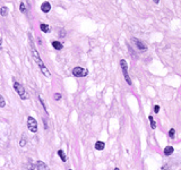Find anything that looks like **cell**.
Segmentation results:
<instances>
[{"label":"cell","instance_id":"cell-1","mask_svg":"<svg viewBox=\"0 0 181 170\" xmlns=\"http://www.w3.org/2000/svg\"><path fill=\"white\" fill-rule=\"evenodd\" d=\"M28 39H30V44H31V51H32V56L33 58H34V60L36 61V64L39 65V67H40V69H41V72H42V74L44 76H46V77H50L51 74H50V72H49V69L44 66L43 64V61L41 60V58H40V56H39V52H37V50H35V47H34V41H33V36H32V33H28Z\"/></svg>","mask_w":181,"mask_h":170},{"label":"cell","instance_id":"cell-2","mask_svg":"<svg viewBox=\"0 0 181 170\" xmlns=\"http://www.w3.org/2000/svg\"><path fill=\"white\" fill-rule=\"evenodd\" d=\"M14 88H15V91L18 93V95L21 96V100H27V99H28V95H27V93H26L24 86L21 84H19L18 82H15V83H14Z\"/></svg>","mask_w":181,"mask_h":170},{"label":"cell","instance_id":"cell-3","mask_svg":"<svg viewBox=\"0 0 181 170\" xmlns=\"http://www.w3.org/2000/svg\"><path fill=\"white\" fill-rule=\"evenodd\" d=\"M120 66H121L122 74H123V76H125V79H126V82L128 83V85H131V79H130V77H129V75H128L127 61H126L125 59H121V60H120Z\"/></svg>","mask_w":181,"mask_h":170},{"label":"cell","instance_id":"cell-4","mask_svg":"<svg viewBox=\"0 0 181 170\" xmlns=\"http://www.w3.org/2000/svg\"><path fill=\"white\" fill-rule=\"evenodd\" d=\"M27 127L30 129V132H32V133H36L37 132V123H36V120L33 117L27 118Z\"/></svg>","mask_w":181,"mask_h":170},{"label":"cell","instance_id":"cell-5","mask_svg":"<svg viewBox=\"0 0 181 170\" xmlns=\"http://www.w3.org/2000/svg\"><path fill=\"white\" fill-rule=\"evenodd\" d=\"M73 75L75 77H82V76H85V69L82 68V67H75L73 69Z\"/></svg>","mask_w":181,"mask_h":170},{"label":"cell","instance_id":"cell-6","mask_svg":"<svg viewBox=\"0 0 181 170\" xmlns=\"http://www.w3.org/2000/svg\"><path fill=\"white\" fill-rule=\"evenodd\" d=\"M132 41L136 43V45H137V48H138L140 51H144V50H146L147 49V47H146V44L145 43H143L140 40H138V39H132Z\"/></svg>","mask_w":181,"mask_h":170},{"label":"cell","instance_id":"cell-7","mask_svg":"<svg viewBox=\"0 0 181 170\" xmlns=\"http://www.w3.org/2000/svg\"><path fill=\"white\" fill-rule=\"evenodd\" d=\"M35 168H36V163H32L31 159H28V162H26L24 166V170H34Z\"/></svg>","mask_w":181,"mask_h":170},{"label":"cell","instance_id":"cell-8","mask_svg":"<svg viewBox=\"0 0 181 170\" xmlns=\"http://www.w3.org/2000/svg\"><path fill=\"white\" fill-rule=\"evenodd\" d=\"M51 9V5H50V2H48V1H45V2H43L42 5H41V10L43 13H49Z\"/></svg>","mask_w":181,"mask_h":170},{"label":"cell","instance_id":"cell-9","mask_svg":"<svg viewBox=\"0 0 181 170\" xmlns=\"http://www.w3.org/2000/svg\"><path fill=\"white\" fill-rule=\"evenodd\" d=\"M36 168H37V170H50L49 167L43 161H36Z\"/></svg>","mask_w":181,"mask_h":170},{"label":"cell","instance_id":"cell-10","mask_svg":"<svg viewBox=\"0 0 181 170\" xmlns=\"http://www.w3.org/2000/svg\"><path fill=\"white\" fill-rule=\"evenodd\" d=\"M105 148V144H104V142H101V141H97L95 143V149L97 151H103Z\"/></svg>","mask_w":181,"mask_h":170},{"label":"cell","instance_id":"cell-11","mask_svg":"<svg viewBox=\"0 0 181 170\" xmlns=\"http://www.w3.org/2000/svg\"><path fill=\"white\" fill-rule=\"evenodd\" d=\"M173 152H174V149H173V146H171V145H169V146H165V148H164V154H165L166 157L171 155Z\"/></svg>","mask_w":181,"mask_h":170},{"label":"cell","instance_id":"cell-12","mask_svg":"<svg viewBox=\"0 0 181 170\" xmlns=\"http://www.w3.org/2000/svg\"><path fill=\"white\" fill-rule=\"evenodd\" d=\"M52 47H53L55 50H61L62 49V43L59 42V41H53L52 42Z\"/></svg>","mask_w":181,"mask_h":170},{"label":"cell","instance_id":"cell-13","mask_svg":"<svg viewBox=\"0 0 181 170\" xmlns=\"http://www.w3.org/2000/svg\"><path fill=\"white\" fill-rule=\"evenodd\" d=\"M40 29H41V31H42L43 33L50 32V26L46 25V24H41V25H40Z\"/></svg>","mask_w":181,"mask_h":170},{"label":"cell","instance_id":"cell-14","mask_svg":"<svg viewBox=\"0 0 181 170\" xmlns=\"http://www.w3.org/2000/svg\"><path fill=\"white\" fill-rule=\"evenodd\" d=\"M148 120H149V123H150V128H152V129H155V128H156V123H155L153 116H148Z\"/></svg>","mask_w":181,"mask_h":170},{"label":"cell","instance_id":"cell-15","mask_svg":"<svg viewBox=\"0 0 181 170\" xmlns=\"http://www.w3.org/2000/svg\"><path fill=\"white\" fill-rule=\"evenodd\" d=\"M58 154H59L60 159L62 160L64 162H66V161H67V158H66V154H64V151H62V150H59V151H58Z\"/></svg>","mask_w":181,"mask_h":170},{"label":"cell","instance_id":"cell-16","mask_svg":"<svg viewBox=\"0 0 181 170\" xmlns=\"http://www.w3.org/2000/svg\"><path fill=\"white\" fill-rule=\"evenodd\" d=\"M7 14H8V8L3 6V7L1 8V16L5 17V16H7Z\"/></svg>","mask_w":181,"mask_h":170},{"label":"cell","instance_id":"cell-17","mask_svg":"<svg viewBox=\"0 0 181 170\" xmlns=\"http://www.w3.org/2000/svg\"><path fill=\"white\" fill-rule=\"evenodd\" d=\"M169 137L170 138L175 137V129H174V128H171L170 130H169Z\"/></svg>","mask_w":181,"mask_h":170},{"label":"cell","instance_id":"cell-18","mask_svg":"<svg viewBox=\"0 0 181 170\" xmlns=\"http://www.w3.org/2000/svg\"><path fill=\"white\" fill-rule=\"evenodd\" d=\"M21 148H24L25 145H26V137H25V135H23V137H21Z\"/></svg>","mask_w":181,"mask_h":170},{"label":"cell","instance_id":"cell-19","mask_svg":"<svg viewBox=\"0 0 181 170\" xmlns=\"http://www.w3.org/2000/svg\"><path fill=\"white\" fill-rule=\"evenodd\" d=\"M59 36H60V38H64V36H66V31H64V29H61V30L59 31Z\"/></svg>","mask_w":181,"mask_h":170},{"label":"cell","instance_id":"cell-20","mask_svg":"<svg viewBox=\"0 0 181 170\" xmlns=\"http://www.w3.org/2000/svg\"><path fill=\"white\" fill-rule=\"evenodd\" d=\"M53 98H54V100H57V101H59V100L61 99V94H60V93H54Z\"/></svg>","mask_w":181,"mask_h":170},{"label":"cell","instance_id":"cell-21","mask_svg":"<svg viewBox=\"0 0 181 170\" xmlns=\"http://www.w3.org/2000/svg\"><path fill=\"white\" fill-rule=\"evenodd\" d=\"M39 100H40V102H41V105H42V106H43V109H44V111L46 112V107H45V103L43 102L42 98H41V96H39Z\"/></svg>","mask_w":181,"mask_h":170},{"label":"cell","instance_id":"cell-22","mask_svg":"<svg viewBox=\"0 0 181 170\" xmlns=\"http://www.w3.org/2000/svg\"><path fill=\"white\" fill-rule=\"evenodd\" d=\"M5 105H6V103H5V99H3V96H1V98H0V107L3 108Z\"/></svg>","mask_w":181,"mask_h":170},{"label":"cell","instance_id":"cell-23","mask_svg":"<svg viewBox=\"0 0 181 170\" xmlns=\"http://www.w3.org/2000/svg\"><path fill=\"white\" fill-rule=\"evenodd\" d=\"M19 8H21V13H25V11H26V9H25V5H24V2H21V7H19Z\"/></svg>","mask_w":181,"mask_h":170},{"label":"cell","instance_id":"cell-24","mask_svg":"<svg viewBox=\"0 0 181 170\" xmlns=\"http://www.w3.org/2000/svg\"><path fill=\"white\" fill-rule=\"evenodd\" d=\"M159 111H160V106L156 105V106L154 107V112H155V114H159Z\"/></svg>","mask_w":181,"mask_h":170},{"label":"cell","instance_id":"cell-25","mask_svg":"<svg viewBox=\"0 0 181 170\" xmlns=\"http://www.w3.org/2000/svg\"><path fill=\"white\" fill-rule=\"evenodd\" d=\"M43 125H44V129L48 128V123H46V119L45 118H43Z\"/></svg>","mask_w":181,"mask_h":170},{"label":"cell","instance_id":"cell-26","mask_svg":"<svg viewBox=\"0 0 181 170\" xmlns=\"http://www.w3.org/2000/svg\"><path fill=\"white\" fill-rule=\"evenodd\" d=\"M153 1H154L155 3H159V2H160V0H153Z\"/></svg>","mask_w":181,"mask_h":170},{"label":"cell","instance_id":"cell-27","mask_svg":"<svg viewBox=\"0 0 181 170\" xmlns=\"http://www.w3.org/2000/svg\"><path fill=\"white\" fill-rule=\"evenodd\" d=\"M114 170H120L119 168H114Z\"/></svg>","mask_w":181,"mask_h":170},{"label":"cell","instance_id":"cell-28","mask_svg":"<svg viewBox=\"0 0 181 170\" xmlns=\"http://www.w3.org/2000/svg\"><path fill=\"white\" fill-rule=\"evenodd\" d=\"M163 170H169V169H163Z\"/></svg>","mask_w":181,"mask_h":170},{"label":"cell","instance_id":"cell-29","mask_svg":"<svg viewBox=\"0 0 181 170\" xmlns=\"http://www.w3.org/2000/svg\"><path fill=\"white\" fill-rule=\"evenodd\" d=\"M69 170H71V169H69Z\"/></svg>","mask_w":181,"mask_h":170}]
</instances>
